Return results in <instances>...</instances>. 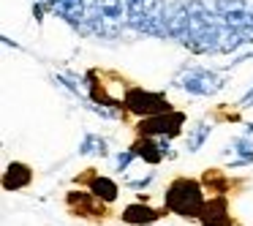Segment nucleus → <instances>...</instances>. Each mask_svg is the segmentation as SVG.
Segmentation results:
<instances>
[{
    "instance_id": "6",
    "label": "nucleus",
    "mask_w": 253,
    "mask_h": 226,
    "mask_svg": "<svg viewBox=\"0 0 253 226\" xmlns=\"http://www.w3.org/2000/svg\"><path fill=\"white\" fill-rule=\"evenodd\" d=\"M188 123V115L180 109H169L161 115H150V117H139L133 123V134L136 136H166V139H177L182 134V126Z\"/></svg>"
},
{
    "instance_id": "24",
    "label": "nucleus",
    "mask_w": 253,
    "mask_h": 226,
    "mask_svg": "<svg viewBox=\"0 0 253 226\" xmlns=\"http://www.w3.org/2000/svg\"><path fill=\"white\" fill-rule=\"evenodd\" d=\"M242 134H245L248 139H253V123H245V128H242Z\"/></svg>"
},
{
    "instance_id": "5",
    "label": "nucleus",
    "mask_w": 253,
    "mask_h": 226,
    "mask_svg": "<svg viewBox=\"0 0 253 226\" xmlns=\"http://www.w3.org/2000/svg\"><path fill=\"white\" fill-rule=\"evenodd\" d=\"M123 104H126V112L131 117H150V115H161V112L174 109L169 101V95L164 90H147L142 85H126L123 90Z\"/></svg>"
},
{
    "instance_id": "12",
    "label": "nucleus",
    "mask_w": 253,
    "mask_h": 226,
    "mask_svg": "<svg viewBox=\"0 0 253 226\" xmlns=\"http://www.w3.org/2000/svg\"><path fill=\"white\" fill-rule=\"evenodd\" d=\"M166 215H169L166 207H153V204H147V199H139V202H131L128 207H123L120 221L128 226H153Z\"/></svg>"
},
{
    "instance_id": "21",
    "label": "nucleus",
    "mask_w": 253,
    "mask_h": 226,
    "mask_svg": "<svg viewBox=\"0 0 253 226\" xmlns=\"http://www.w3.org/2000/svg\"><path fill=\"white\" fill-rule=\"evenodd\" d=\"M153 180H155V172H150V175L142 177V180H131V182H128V188H131V191H144Z\"/></svg>"
},
{
    "instance_id": "4",
    "label": "nucleus",
    "mask_w": 253,
    "mask_h": 226,
    "mask_svg": "<svg viewBox=\"0 0 253 226\" xmlns=\"http://www.w3.org/2000/svg\"><path fill=\"white\" fill-rule=\"evenodd\" d=\"M174 85L185 90L188 95H199V98H212L226 88V79L220 77L215 68L207 66H185L174 77Z\"/></svg>"
},
{
    "instance_id": "3",
    "label": "nucleus",
    "mask_w": 253,
    "mask_h": 226,
    "mask_svg": "<svg viewBox=\"0 0 253 226\" xmlns=\"http://www.w3.org/2000/svg\"><path fill=\"white\" fill-rule=\"evenodd\" d=\"M126 22L139 36L169 39V33H166V0H139L136 6H128Z\"/></svg>"
},
{
    "instance_id": "2",
    "label": "nucleus",
    "mask_w": 253,
    "mask_h": 226,
    "mask_svg": "<svg viewBox=\"0 0 253 226\" xmlns=\"http://www.w3.org/2000/svg\"><path fill=\"white\" fill-rule=\"evenodd\" d=\"M204 182L196 180V177H188V175H180L166 185L164 191V207L169 210L171 215L177 218H185V221H199L202 215V207L207 202L204 196Z\"/></svg>"
},
{
    "instance_id": "18",
    "label": "nucleus",
    "mask_w": 253,
    "mask_h": 226,
    "mask_svg": "<svg viewBox=\"0 0 253 226\" xmlns=\"http://www.w3.org/2000/svg\"><path fill=\"white\" fill-rule=\"evenodd\" d=\"M95 6H98V11L104 14V17L109 19H120V22H126V0H95Z\"/></svg>"
},
{
    "instance_id": "15",
    "label": "nucleus",
    "mask_w": 253,
    "mask_h": 226,
    "mask_svg": "<svg viewBox=\"0 0 253 226\" xmlns=\"http://www.w3.org/2000/svg\"><path fill=\"white\" fill-rule=\"evenodd\" d=\"M202 182L207 191H215V193H231V177L226 169H204L202 175Z\"/></svg>"
},
{
    "instance_id": "7",
    "label": "nucleus",
    "mask_w": 253,
    "mask_h": 226,
    "mask_svg": "<svg viewBox=\"0 0 253 226\" xmlns=\"http://www.w3.org/2000/svg\"><path fill=\"white\" fill-rule=\"evenodd\" d=\"M66 210L74 215V218H84L90 221V224H104L106 218H109V204L101 202L95 193H90L87 188H71V191H66Z\"/></svg>"
},
{
    "instance_id": "20",
    "label": "nucleus",
    "mask_w": 253,
    "mask_h": 226,
    "mask_svg": "<svg viewBox=\"0 0 253 226\" xmlns=\"http://www.w3.org/2000/svg\"><path fill=\"white\" fill-rule=\"evenodd\" d=\"M136 161V153H133L131 147H126V150H120V153H115V172H128V166Z\"/></svg>"
},
{
    "instance_id": "10",
    "label": "nucleus",
    "mask_w": 253,
    "mask_h": 226,
    "mask_svg": "<svg viewBox=\"0 0 253 226\" xmlns=\"http://www.w3.org/2000/svg\"><path fill=\"white\" fill-rule=\"evenodd\" d=\"M169 142L166 136H136L128 147L136 153L139 161H144L147 166H158L164 164V158L169 155Z\"/></svg>"
},
{
    "instance_id": "13",
    "label": "nucleus",
    "mask_w": 253,
    "mask_h": 226,
    "mask_svg": "<svg viewBox=\"0 0 253 226\" xmlns=\"http://www.w3.org/2000/svg\"><path fill=\"white\" fill-rule=\"evenodd\" d=\"M36 180V172L30 164H25V161H11V164L3 169V191L14 193V191H25V188H30Z\"/></svg>"
},
{
    "instance_id": "11",
    "label": "nucleus",
    "mask_w": 253,
    "mask_h": 226,
    "mask_svg": "<svg viewBox=\"0 0 253 226\" xmlns=\"http://www.w3.org/2000/svg\"><path fill=\"white\" fill-rule=\"evenodd\" d=\"M202 226H237L234 215H231V204L226 193H215L204 202L202 215H199Z\"/></svg>"
},
{
    "instance_id": "1",
    "label": "nucleus",
    "mask_w": 253,
    "mask_h": 226,
    "mask_svg": "<svg viewBox=\"0 0 253 226\" xmlns=\"http://www.w3.org/2000/svg\"><path fill=\"white\" fill-rule=\"evenodd\" d=\"M188 8V30L177 44L185 46L191 55H220V36L223 19L204 0H185Z\"/></svg>"
},
{
    "instance_id": "25",
    "label": "nucleus",
    "mask_w": 253,
    "mask_h": 226,
    "mask_svg": "<svg viewBox=\"0 0 253 226\" xmlns=\"http://www.w3.org/2000/svg\"><path fill=\"white\" fill-rule=\"evenodd\" d=\"M136 3H139V0H126V8L128 6H136Z\"/></svg>"
},
{
    "instance_id": "8",
    "label": "nucleus",
    "mask_w": 253,
    "mask_h": 226,
    "mask_svg": "<svg viewBox=\"0 0 253 226\" xmlns=\"http://www.w3.org/2000/svg\"><path fill=\"white\" fill-rule=\"evenodd\" d=\"M74 185L87 188L90 193H95V196L106 204H115L117 199H120V185H117L112 177L101 175L98 169H87V172H82V175H77L74 177Z\"/></svg>"
},
{
    "instance_id": "22",
    "label": "nucleus",
    "mask_w": 253,
    "mask_h": 226,
    "mask_svg": "<svg viewBox=\"0 0 253 226\" xmlns=\"http://www.w3.org/2000/svg\"><path fill=\"white\" fill-rule=\"evenodd\" d=\"M237 106H240V109H248V106H253V88L248 90V93L242 95L240 101H237Z\"/></svg>"
},
{
    "instance_id": "17",
    "label": "nucleus",
    "mask_w": 253,
    "mask_h": 226,
    "mask_svg": "<svg viewBox=\"0 0 253 226\" xmlns=\"http://www.w3.org/2000/svg\"><path fill=\"white\" fill-rule=\"evenodd\" d=\"M210 134H212V126L210 123H196V126H191V131H188V136H185V147H188V153H199V150L204 147V142L210 139Z\"/></svg>"
},
{
    "instance_id": "16",
    "label": "nucleus",
    "mask_w": 253,
    "mask_h": 226,
    "mask_svg": "<svg viewBox=\"0 0 253 226\" xmlns=\"http://www.w3.org/2000/svg\"><path fill=\"white\" fill-rule=\"evenodd\" d=\"M79 155H93V158H106L109 147H106V139L101 134H84V139L79 142Z\"/></svg>"
},
{
    "instance_id": "19",
    "label": "nucleus",
    "mask_w": 253,
    "mask_h": 226,
    "mask_svg": "<svg viewBox=\"0 0 253 226\" xmlns=\"http://www.w3.org/2000/svg\"><path fill=\"white\" fill-rule=\"evenodd\" d=\"M231 153H237V158H251L253 161V139H248L245 134L231 139Z\"/></svg>"
},
{
    "instance_id": "14",
    "label": "nucleus",
    "mask_w": 253,
    "mask_h": 226,
    "mask_svg": "<svg viewBox=\"0 0 253 226\" xmlns=\"http://www.w3.org/2000/svg\"><path fill=\"white\" fill-rule=\"evenodd\" d=\"M188 30V8H185V0H171L166 3V33L169 39L180 41Z\"/></svg>"
},
{
    "instance_id": "9",
    "label": "nucleus",
    "mask_w": 253,
    "mask_h": 226,
    "mask_svg": "<svg viewBox=\"0 0 253 226\" xmlns=\"http://www.w3.org/2000/svg\"><path fill=\"white\" fill-rule=\"evenodd\" d=\"M52 14L68 25L77 36H90L87 25V0H57L52 6Z\"/></svg>"
},
{
    "instance_id": "23",
    "label": "nucleus",
    "mask_w": 253,
    "mask_h": 226,
    "mask_svg": "<svg viewBox=\"0 0 253 226\" xmlns=\"http://www.w3.org/2000/svg\"><path fill=\"white\" fill-rule=\"evenodd\" d=\"M242 166H253V161L251 158H237V161H231L226 169H242Z\"/></svg>"
}]
</instances>
